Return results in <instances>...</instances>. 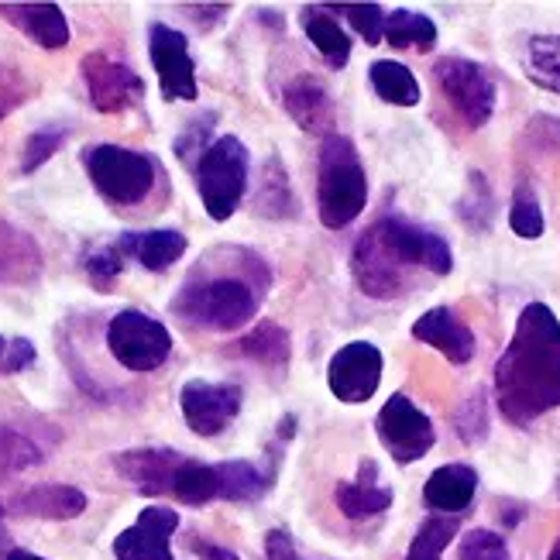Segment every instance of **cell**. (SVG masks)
I'll return each mask as SVG.
<instances>
[{
	"instance_id": "31",
	"label": "cell",
	"mask_w": 560,
	"mask_h": 560,
	"mask_svg": "<svg viewBox=\"0 0 560 560\" xmlns=\"http://www.w3.org/2000/svg\"><path fill=\"white\" fill-rule=\"evenodd\" d=\"M454 537H457V520L454 516H430L417 529V537H412L406 560H441V553L451 547Z\"/></svg>"
},
{
	"instance_id": "24",
	"label": "cell",
	"mask_w": 560,
	"mask_h": 560,
	"mask_svg": "<svg viewBox=\"0 0 560 560\" xmlns=\"http://www.w3.org/2000/svg\"><path fill=\"white\" fill-rule=\"evenodd\" d=\"M303 32L313 42L316 52H320L334 69L348 66V59H351V38L345 35V28H340L334 18H327L324 11H316V8H306L303 11Z\"/></svg>"
},
{
	"instance_id": "15",
	"label": "cell",
	"mask_w": 560,
	"mask_h": 560,
	"mask_svg": "<svg viewBox=\"0 0 560 560\" xmlns=\"http://www.w3.org/2000/svg\"><path fill=\"white\" fill-rule=\"evenodd\" d=\"M412 337L423 340V345H430V348H436L454 364H468L475 358V334L451 306L427 310L420 320L412 324Z\"/></svg>"
},
{
	"instance_id": "20",
	"label": "cell",
	"mask_w": 560,
	"mask_h": 560,
	"mask_svg": "<svg viewBox=\"0 0 560 560\" xmlns=\"http://www.w3.org/2000/svg\"><path fill=\"white\" fill-rule=\"evenodd\" d=\"M375 478H378V468L372 465V460H364L361 475L354 481H340L337 485L334 499H337V509L348 520H369V516H378V513H385L388 505H393V492L382 489Z\"/></svg>"
},
{
	"instance_id": "13",
	"label": "cell",
	"mask_w": 560,
	"mask_h": 560,
	"mask_svg": "<svg viewBox=\"0 0 560 560\" xmlns=\"http://www.w3.org/2000/svg\"><path fill=\"white\" fill-rule=\"evenodd\" d=\"M327 382L340 402H369L382 382V351L369 340H351L330 358Z\"/></svg>"
},
{
	"instance_id": "3",
	"label": "cell",
	"mask_w": 560,
	"mask_h": 560,
	"mask_svg": "<svg viewBox=\"0 0 560 560\" xmlns=\"http://www.w3.org/2000/svg\"><path fill=\"white\" fill-rule=\"evenodd\" d=\"M409 269H427L433 276H447L454 269V255L447 241L402 217H382L358 237L354 245V279L364 296L393 300L406 285Z\"/></svg>"
},
{
	"instance_id": "6",
	"label": "cell",
	"mask_w": 560,
	"mask_h": 560,
	"mask_svg": "<svg viewBox=\"0 0 560 560\" xmlns=\"http://www.w3.org/2000/svg\"><path fill=\"white\" fill-rule=\"evenodd\" d=\"M83 165L96 192L120 207L141 203L155 186V162L144 152L120 149V144H93L83 152Z\"/></svg>"
},
{
	"instance_id": "23",
	"label": "cell",
	"mask_w": 560,
	"mask_h": 560,
	"mask_svg": "<svg viewBox=\"0 0 560 560\" xmlns=\"http://www.w3.org/2000/svg\"><path fill=\"white\" fill-rule=\"evenodd\" d=\"M4 18L42 48H62L69 42V21L59 4H11Z\"/></svg>"
},
{
	"instance_id": "39",
	"label": "cell",
	"mask_w": 560,
	"mask_h": 560,
	"mask_svg": "<svg viewBox=\"0 0 560 560\" xmlns=\"http://www.w3.org/2000/svg\"><path fill=\"white\" fill-rule=\"evenodd\" d=\"M210 120H213L210 114L200 117V120H189V131L176 138V152H179V159H192L197 152L203 155V152L210 149V144H207V131L213 128Z\"/></svg>"
},
{
	"instance_id": "12",
	"label": "cell",
	"mask_w": 560,
	"mask_h": 560,
	"mask_svg": "<svg viewBox=\"0 0 560 560\" xmlns=\"http://www.w3.org/2000/svg\"><path fill=\"white\" fill-rule=\"evenodd\" d=\"M179 406L197 436H217L241 412V388L231 382L192 378L179 388Z\"/></svg>"
},
{
	"instance_id": "29",
	"label": "cell",
	"mask_w": 560,
	"mask_h": 560,
	"mask_svg": "<svg viewBox=\"0 0 560 560\" xmlns=\"http://www.w3.org/2000/svg\"><path fill=\"white\" fill-rule=\"evenodd\" d=\"M241 354L245 358H252V361H258V364H269V369H285V361H289V334L279 327V324H272V320H265V324H258L252 334H245L241 337Z\"/></svg>"
},
{
	"instance_id": "38",
	"label": "cell",
	"mask_w": 560,
	"mask_h": 560,
	"mask_svg": "<svg viewBox=\"0 0 560 560\" xmlns=\"http://www.w3.org/2000/svg\"><path fill=\"white\" fill-rule=\"evenodd\" d=\"M35 358L38 351L28 337H0V375H18L32 369Z\"/></svg>"
},
{
	"instance_id": "22",
	"label": "cell",
	"mask_w": 560,
	"mask_h": 560,
	"mask_svg": "<svg viewBox=\"0 0 560 560\" xmlns=\"http://www.w3.org/2000/svg\"><path fill=\"white\" fill-rule=\"evenodd\" d=\"M131 258H138L149 272H165L186 255V234L162 228V231H125L120 234Z\"/></svg>"
},
{
	"instance_id": "45",
	"label": "cell",
	"mask_w": 560,
	"mask_h": 560,
	"mask_svg": "<svg viewBox=\"0 0 560 560\" xmlns=\"http://www.w3.org/2000/svg\"><path fill=\"white\" fill-rule=\"evenodd\" d=\"M550 560H560V547H557V550L550 553Z\"/></svg>"
},
{
	"instance_id": "30",
	"label": "cell",
	"mask_w": 560,
	"mask_h": 560,
	"mask_svg": "<svg viewBox=\"0 0 560 560\" xmlns=\"http://www.w3.org/2000/svg\"><path fill=\"white\" fill-rule=\"evenodd\" d=\"M217 475H221V499L228 502H252L269 489V478L252 460H224L217 465Z\"/></svg>"
},
{
	"instance_id": "11",
	"label": "cell",
	"mask_w": 560,
	"mask_h": 560,
	"mask_svg": "<svg viewBox=\"0 0 560 560\" xmlns=\"http://www.w3.org/2000/svg\"><path fill=\"white\" fill-rule=\"evenodd\" d=\"M149 56L159 72V86L165 101H197V66L189 56V42L168 24L149 28Z\"/></svg>"
},
{
	"instance_id": "2",
	"label": "cell",
	"mask_w": 560,
	"mask_h": 560,
	"mask_svg": "<svg viewBox=\"0 0 560 560\" xmlns=\"http://www.w3.org/2000/svg\"><path fill=\"white\" fill-rule=\"evenodd\" d=\"M272 285L269 265L252 248H213L189 272L173 300V313L189 327L231 334L258 313Z\"/></svg>"
},
{
	"instance_id": "35",
	"label": "cell",
	"mask_w": 560,
	"mask_h": 560,
	"mask_svg": "<svg viewBox=\"0 0 560 560\" xmlns=\"http://www.w3.org/2000/svg\"><path fill=\"white\" fill-rule=\"evenodd\" d=\"M62 141H66V128H42V131H35L28 141H24L21 173H24V176L38 173V168L62 149Z\"/></svg>"
},
{
	"instance_id": "43",
	"label": "cell",
	"mask_w": 560,
	"mask_h": 560,
	"mask_svg": "<svg viewBox=\"0 0 560 560\" xmlns=\"http://www.w3.org/2000/svg\"><path fill=\"white\" fill-rule=\"evenodd\" d=\"M8 560H45V557H38V553H28V550H11V553H8Z\"/></svg>"
},
{
	"instance_id": "34",
	"label": "cell",
	"mask_w": 560,
	"mask_h": 560,
	"mask_svg": "<svg viewBox=\"0 0 560 560\" xmlns=\"http://www.w3.org/2000/svg\"><path fill=\"white\" fill-rule=\"evenodd\" d=\"M42 460V451L28 441V436H21L18 430L11 427H0V475H14V471H24Z\"/></svg>"
},
{
	"instance_id": "18",
	"label": "cell",
	"mask_w": 560,
	"mask_h": 560,
	"mask_svg": "<svg viewBox=\"0 0 560 560\" xmlns=\"http://www.w3.org/2000/svg\"><path fill=\"white\" fill-rule=\"evenodd\" d=\"M282 107L285 114L296 120V125L306 131V135H330V125H334V104L327 90L310 80V77H300L285 86V96H282Z\"/></svg>"
},
{
	"instance_id": "21",
	"label": "cell",
	"mask_w": 560,
	"mask_h": 560,
	"mask_svg": "<svg viewBox=\"0 0 560 560\" xmlns=\"http://www.w3.org/2000/svg\"><path fill=\"white\" fill-rule=\"evenodd\" d=\"M14 509L35 520H77L86 513V495L72 485H35L14 499Z\"/></svg>"
},
{
	"instance_id": "33",
	"label": "cell",
	"mask_w": 560,
	"mask_h": 560,
	"mask_svg": "<svg viewBox=\"0 0 560 560\" xmlns=\"http://www.w3.org/2000/svg\"><path fill=\"white\" fill-rule=\"evenodd\" d=\"M509 224L513 231L526 241H537L544 234V210H540V200L537 192H533L526 183L516 186L513 192V210H509Z\"/></svg>"
},
{
	"instance_id": "1",
	"label": "cell",
	"mask_w": 560,
	"mask_h": 560,
	"mask_svg": "<svg viewBox=\"0 0 560 560\" xmlns=\"http://www.w3.org/2000/svg\"><path fill=\"white\" fill-rule=\"evenodd\" d=\"M495 399L509 423L526 427L560 406V320L529 303L495 364Z\"/></svg>"
},
{
	"instance_id": "32",
	"label": "cell",
	"mask_w": 560,
	"mask_h": 560,
	"mask_svg": "<svg viewBox=\"0 0 560 560\" xmlns=\"http://www.w3.org/2000/svg\"><path fill=\"white\" fill-rule=\"evenodd\" d=\"M131 255H128V248H125V241L120 237H114V241H107V245H101L96 252H90L86 255V261H83V269H86V276H90V282L101 289V292H110V285L117 282V276L125 272V261H128Z\"/></svg>"
},
{
	"instance_id": "19",
	"label": "cell",
	"mask_w": 560,
	"mask_h": 560,
	"mask_svg": "<svg viewBox=\"0 0 560 560\" xmlns=\"http://www.w3.org/2000/svg\"><path fill=\"white\" fill-rule=\"evenodd\" d=\"M478 492V475L475 468L468 465H444L436 468L427 485H423V499L430 509H441V513L454 516V513H465V509L471 505Z\"/></svg>"
},
{
	"instance_id": "16",
	"label": "cell",
	"mask_w": 560,
	"mask_h": 560,
	"mask_svg": "<svg viewBox=\"0 0 560 560\" xmlns=\"http://www.w3.org/2000/svg\"><path fill=\"white\" fill-rule=\"evenodd\" d=\"M183 454L179 451H125L114 457V468L125 475L138 492L144 495H162V492H173V481L176 471L183 468Z\"/></svg>"
},
{
	"instance_id": "9",
	"label": "cell",
	"mask_w": 560,
	"mask_h": 560,
	"mask_svg": "<svg viewBox=\"0 0 560 560\" xmlns=\"http://www.w3.org/2000/svg\"><path fill=\"white\" fill-rule=\"evenodd\" d=\"M378 441L399 465H412V460L430 454L436 433H433V423L427 412L409 396L396 393L378 412Z\"/></svg>"
},
{
	"instance_id": "8",
	"label": "cell",
	"mask_w": 560,
	"mask_h": 560,
	"mask_svg": "<svg viewBox=\"0 0 560 560\" xmlns=\"http://www.w3.org/2000/svg\"><path fill=\"white\" fill-rule=\"evenodd\" d=\"M433 77L441 83L451 107L468 120V128H485L495 114V80L485 72V66L447 56L433 66Z\"/></svg>"
},
{
	"instance_id": "41",
	"label": "cell",
	"mask_w": 560,
	"mask_h": 560,
	"mask_svg": "<svg viewBox=\"0 0 560 560\" xmlns=\"http://www.w3.org/2000/svg\"><path fill=\"white\" fill-rule=\"evenodd\" d=\"M265 557L269 560H300L296 547H292V540L282 529H272L269 537H265Z\"/></svg>"
},
{
	"instance_id": "25",
	"label": "cell",
	"mask_w": 560,
	"mask_h": 560,
	"mask_svg": "<svg viewBox=\"0 0 560 560\" xmlns=\"http://www.w3.org/2000/svg\"><path fill=\"white\" fill-rule=\"evenodd\" d=\"M369 80L385 104H396V107H417L420 104V83L402 62H393V59L375 62L369 69Z\"/></svg>"
},
{
	"instance_id": "7",
	"label": "cell",
	"mask_w": 560,
	"mask_h": 560,
	"mask_svg": "<svg viewBox=\"0 0 560 560\" xmlns=\"http://www.w3.org/2000/svg\"><path fill=\"white\" fill-rule=\"evenodd\" d=\"M107 348L128 372H155L173 354V334L141 310H120L107 324Z\"/></svg>"
},
{
	"instance_id": "44",
	"label": "cell",
	"mask_w": 560,
	"mask_h": 560,
	"mask_svg": "<svg viewBox=\"0 0 560 560\" xmlns=\"http://www.w3.org/2000/svg\"><path fill=\"white\" fill-rule=\"evenodd\" d=\"M0 537H4V509H0Z\"/></svg>"
},
{
	"instance_id": "40",
	"label": "cell",
	"mask_w": 560,
	"mask_h": 560,
	"mask_svg": "<svg viewBox=\"0 0 560 560\" xmlns=\"http://www.w3.org/2000/svg\"><path fill=\"white\" fill-rule=\"evenodd\" d=\"M24 101V80L11 66H0V117H8Z\"/></svg>"
},
{
	"instance_id": "36",
	"label": "cell",
	"mask_w": 560,
	"mask_h": 560,
	"mask_svg": "<svg viewBox=\"0 0 560 560\" xmlns=\"http://www.w3.org/2000/svg\"><path fill=\"white\" fill-rule=\"evenodd\" d=\"M330 11L345 14L354 24V28H358V35L369 42V45H378L385 38V11L378 4H337Z\"/></svg>"
},
{
	"instance_id": "17",
	"label": "cell",
	"mask_w": 560,
	"mask_h": 560,
	"mask_svg": "<svg viewBox=\"0 0 560 560\" xmlns=\"http://www.w3.org/2000/svg\"><path fill=\"white\" fill-rule=\"evenodd\" d=\"M42 269L45 261L38 241L0 217V285H35Z\"/></svg>"
},
{
	"instance_id": "37",
	"label": "cell",
	"mask_w": 560,
	"mask_h": 560,
	"mask_svg": "<svg viewBox=\"0 0 560 560\" xmlns=\"http://www.w3.org/2000/svg\"><path fill=\"white\" fill-rule=\"evenodd\" d=\"M460 560H509V547L492 529H471L460 540Z\"/></svg>"
},
{
	"instance_id": "14",
	"label": "cell",
	"mask_w": 560,
	"mask_h": 560,
	"mask_svg": "<svg viewBox=\"0 0 560 560\" xmlns=\"http://www.w3.org/2000/svg\"><path fill=\"white\" fill-rule=\"evenodd\" d=\"M179 529V513L165 505L141 509L135 526L114 540L117 560H173V533Z\"/></svg>"
},
{
	"instance_id": "26",
	"label": "cell",
	"mask_w": 560,
	"mask_h": 560,
	"mask_svg": "<svg viewBox=\"0 0 560 560\" xmlns=\"http://www.w3.org/2000/svg\"><path fill=\"white\" fill-rule=\"evenodd\" d=\"M523 66H526V77L537 86L560 93V35L529 38L523 48Z\"/></svg>"
},
{
	"instance_id": "4",
	"label": "cell",
	"mask_w": 560,
	"mask_h": 560,
	"mask_svg": "<svg viewBox=\"0 0 560 560\" xmlns=\"http://www.w3.org/2000/svg\"><path fill=\"white\" fill-rule=\"evenodd\" d=\"M369 203V179L345 135H327L316 162V213L330 231L354 224Z\"/></svg>"
},
{
	"instance_id": "28",
	"label": "cell",
	"mask_w": 560,
	"mask_h": 560,
	"mask_svg": "<svg viewBox=\"0 0 560 560\" xmlns=\"http://www.w3.org/2000/svg\"><path fill=\"white\" fill-rule=\"evenodd\" d=\"M173 495L186 505H203L221 499V475H217V465H203V460H183V468L176 471L173 481Z\"/></svg>"
},
{
	"instance_id": "27",
	"label": "cell",
	"mask_w": 560,
	"mask_h": 560,
	"mask_svg": "<svg viewBox=\"0 0 560 560\" xmlns=\"http://www.w3.org/2000/svg\"><path fill=\"white\" fill-rule=\"evenodd\" d=\"M385 42L396 48L430 52L436 45V24L420 11H393V14H385Z\"/></svg>"
},
{
	"instance_id": "5",
	"label": "cell",
	"mask_w": 560,
	"mask_h": 560,
	"mask_svg": "<svg viewBox=\"0 0 560 560\" xmlns=\"http://www.w3.org/2000/svg\"><path fill=\"white\" fill-rule=\"evenodd\" d=\"M197 189L210 221L224 224L234 217L241 197L248 189V149L245 141L224 135L210 141V149L197 159Z\"/></svg>"
},
{
	"instance_id": "42",
	"label": "cell",
	"mask_w": 560,
	"mask_h": 560,
	"mask_svg": "<svg viewBox=\"0 0 560 560\" xmlns=\"http://www.w3.org/2000/svg\"><path fill=\"white\" fill-rule=\"evenodd\" d=\"M197 553H200L203 560H241L237 553H231V550H224V547H213V544H197Z\"/></svg>"
},
{
	"instance_id": "10",
	"label": "cell",
	"mask_w": 560,
	"mask_h": 560,
	"mask_svg": "<svg viewBox=\"0 0 560 560\" xmlns=\"http://www.w3.org/2000/svg\"><path fill=\"white\" fill-rule=\"evenodd\" d=\"M80 69H83V83L90 90V104L101 114H125L128 107L141 101L144 83L131 66L117 62L104 52H86Z\"/></svg>"
}]
</instances>
